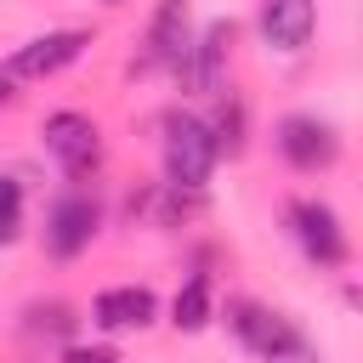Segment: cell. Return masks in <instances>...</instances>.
Instances as JSON below:
<instances>
[{"instance_id":"obj_1","label":"cell","mask_w":363,"mask_h":363,"mask_svg":"<svg viewBox=\"0 0 363 363\" xmlns=\"http://www.w3.org/2000/svg\"><path fill=\"white\" fill-rule=\"evenodd\" d=\"M233 329H238V340H244L261 363H323L318 346H312L289 318H278V312H267V306H255V301H233Z\"/></svg>"},{"instance_id":"obj_2","label":"cell","mask_w":363,"mask_h":363,"mask_svg":"<svg viewBox=\"0 0 363 363\" xmlns=\"http://www.w3.org/2000/svg\"><path fill=\"white\" fill-rule=\"evenodd\" d=\"M210 164H216V136H210V125L193 119V113H170V119H164V182L199 193V187L210 182Z\"/></svg>"},{"instance_id":"obj_3","label":"cell","mask_w":363,"mask_h":363,"mask_svg":"<svg viewBox=\"0 0 363 363\" xmlns=\"http://www.w3.org/2000/svg\"><path fill=\"white\" fill-rule=\"evenodd\" d=\"M45 153L68 170V176H91L102 164V130L85 119V113H51L45 119Z\"/></svg>"},{"instance_id":"obj_4","label":"cell","mask_w":363,"mask_h":363,"mask_svg":"<svg viewBox=\"0 0 363 363\" xmlns=\"http://www.w3.org/2000/svg\"><path fill=\"white\" fill-rule=\"evenodd\" d=\"M278 153L295 170H329L340 159V136L318 113H289V119H278Z\"/></svg>"},{"instance_id":"obj_5","label":"cell","mask_w":363,"mask_h":363,"mask_svg":"<svg viewBox=\"0 0 363 363\" xmlns=\"http://www.w3.org/2000/svg\"><path fill=\"white\" fill-rule=\"evenodd\" d=\"M289 221H295V238H301V250H306L318 267H340V261H346V233H340V216H335L329 204H318V199H301V204L289 210Z\"/></svg>"},{"instance_id":"obj_6","label":"cell","mask_w":363,"mask_h":363,"mask_svg":"<svg viewBox=\"0 0 363 363\" xmlns=\"http://www.w3.org/2000/svg\"><path fill=\"white\" fill-rule=\"evenodd\" d=\"M91 40L79 34V28H57V34H40V40H28L11 62H6V79H45V74H57V68H68L79 51H85Z\"/></svg>"},{"instance_id":"obj_7","label":"cell","mask_w":363,"mask_h":363,"mask_svg":"<svg viewBox=\"0 0 363 363\" xmlns=\"http://www.w3.org/2000/svg\"><path fill=\"white\" fill-rule=\"evenodd\" d=\"M91 233H96V204L85 199V193H68V199H57L51 204V216H45V244H51V255H79L85 244H91Z\"/></svg>"},{"instance_id":"obj_8","label":"cell","mask_w":363,"mask_h":363,"mask_svg":"<svg viewBox=\"0 0 363 363\" xmlns=\"http://www.w3.org/2000/svg\"><path fill=\"white\" fill-rule=\"evenodd\" d=\"M318 6L312 0H261V40L272 51H301L312 40Z\"/></svg>"},{"instance_id":"obj_9","label":"cell","mask_w":363,"mask_h":363,"mask_svg":"<svg viewBox=\"0 0 363 363\" xmlns=\"http://www.w3.org/2000/svg\"><path fill=\"white\" fill-rule=\"evenodd\" d=\"M153 312H159V301H153V289H142V284H119V289H102V295L91 301V318H96L102 329H147Z\"/></svg>"},{"instance_id":"obj_10","label":"cell","mask_w":363,"mask_h":363,"mask_svg":"<svg viewBox=\"0 0 363 363\" xmlns=\"http://www.w3.org/2000/svg\"><path fill=\"white\" fill-rule=\"evenodd\" d=\"M227 45H233V23H210L204 40H199V57H193V85H199V91H221Z\"/></svg>"},{"instance_id":"obj_11","label":"cell","mask_w":363,"mask_h":363,"mask_svg":"<svg viewBox=\"0 0 363 363\" xmlns=\"http://www.w3.org/2000/svg\"><path fill=\"white\" fill-rule=\"evenodd\" d=\"M153 57L182 68V57H187V0H164L159 6V17H153Z\"/></svg>"},{"instance_id":"obj_12","label":"cell","mask_w":363,"mask_h":363,"mask_svg":"<svg viewBox=\"0 0 363 363\" xmlns=\"http://www.w3.org/2000/svg\"><path fill=\"white\" fill-rule=\"evenodd\" d=\"M170 323H176V329H204V323H210V278H204V272H193V278L176 289Z\"/></svg>"},{"instance_id":"obj_13","label":"cell","mask_w":363,"mask_h":363,"mask_svg":"<svg viewBox=\"0 0 363 363\" xmlns=\"http://www.w3.org/2000/svg\"><path fill=\"white\" fill-rule=\"evenodd\" d=\"M23 227V187L11 176H0V244H11Z\"/></svg>"},{"instance_id":"obj_14","label":"cell","mask_w":363,"mask_h":363,"mask_svg":"<svg viewBox=\"0 0 363 363\" xmlns=\"http://www.w3.org/2000/svg\"><path fill=\"white\" fill-rule=\"evenodd\" d=\"M238 130H244V108H238V102H227V108L216 113V125H210L216 153H221V147H227V153H238V147H244V136H238Z\"/></svg>"},{"instance_id":"obj_15","label":"cell","mask_w":363,"mask_h":363,"mask_svg":"<svg viewBox=\"0 0 363 363\" xmlns=\"http://www.w3.org/2000/svg\"><path fill=\"white\" fill-rule=\"evenodd\" d=\"M62 363H119V357H113L108 346H68Z\"/></svg>"},{"instance_id":"obj_16","label":"cell","mask_w":363,"mask_h":363,"mask_svg":"<svg viewBox=\"0 0 363 363\" xmlns=\"http://www.w3.org/2000/svg\"><path fill=\"white\" fill-rule=\"evenodd\" d=\"M0 102H11V79L6 74H0Z\"/></svg>"},{"instance_id":"obj_17","label":"cell","mask_w":363,"mask_h":363,"mask_svg":"<svg viewBox=\"0 0 363 363\" xmlns=\"http://www.w3.org/2000/svg\"><path fill=\"white\" fill-rule=\"evenodd\" d=\"M108 6H113V0H108Z\"/></svg>"}]
</instances>
